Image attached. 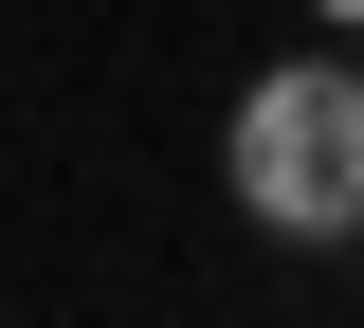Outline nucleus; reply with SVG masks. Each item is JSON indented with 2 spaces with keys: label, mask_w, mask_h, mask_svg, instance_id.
<instances>
[{
  "label": "nucleus",
  "mask_w": 364,
  "mask_h": 328,
  "mask_svg": "<svg viewBox=\"0 0 364 328\" xmlns=\"http://www.w3.org/2000/svg\"><path fill=\"white\" fill-rule=\"evenodd\" d=\"M219 183L255 237H291V255H364V55L310 37L273 55L255 92L219 110Z\"/></svg>",
  "instance_id": "obj_1"
},
{
  "label": "nucleus",
  "mask_w": 364,
  "mask_h": 328,
  "mask_svg": "<svg viewBox=\"0 0 364 328\" xmlns=\"http://www.w3.org/2000/svg\"><path fill=\"white\" fill-rule=\"evenodd\" d=\"M310 37H364V0H310Z\"/></svg>",
  "instance_id": "obj_2"
}]
</instances>
